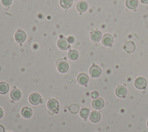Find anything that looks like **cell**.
<instances>
[{"label": "cell", "instance_id": "1", "mask_svg": "<svg viewBox=\"0 0 148 132\" xmlns=\"http://www.w3.org/2000/svg\"><path fill=\"white\" fill-rule=\"evenodd\" d=\"M56 65L58 70L61 73H65L67 72L69 69L68 63L62 58H60L57 61Z\"/></svg>", "mask_w": 148, "mask_h": 132}, {"label": "cell", "instance_id": "2", "mask_svg": "<svg viewBox=\"0 0 148 132\" xmlns=\"http://www.w3.org/2000/svg\"><path fill=\"white\" fill-rule=\"evenodd\" d=\"M57 46L61 50H66L69 47V41H68V39L65 37H62L58 40Z\"/></svg>", "mask_w": 148, "mask_h": 132}, {"label": "cell", "instance_id": "3", "mask_svg": "<svg viewBox=\"0 0 148 132\" xmlns=\"http://www.w3.org/2000/svg\"><path fill=\"white\" fill-rule=\"evenodd\" d=\"M135 86L138 89H143L146 87L147 85L146 80L145 78L140 76L137 78L134 82Z\"/></svg>", "mask_w": 148, "mask_h": 132}, {"label": "cell", "instance_id": "4", "mask_svg": "<svg viewBox=\"0 0 148 132\" xmlns=\"http://www.w3.org/2000/svg\"><path fill=\"white\" fill-rule=\"evenodd\" d=\"M101 68L97 65H92L89 70L90 75L93 78H98L101 74Z\"/></svg>", "mask_w": 148, "mask_h": 132}, {"label": "cell", "instance_id": "5", "mask_svg": "<svg viewBox=\"0 0 148 132\" xmlns=\"http://www.w3.org/2000/svg\"><path fill=\"white\" fill-rule=\"evenodd\" d=\"M41 101V97L37 93H32L29 97V101L32 105H38Z\"/></svg>", "mask_w": 148, "mask_h": 132}, {"label": "cell", "instance_id": "6", "mask_svg": "<svg viewBox=\"0 0 148 132\" xmlns=\"http://www.w3.org/2000/svg\"><path fill=\"white\" fill-rule=\"evenodd\" d=\"M113 42V38L112 35L106 34L103 35L102 38V43L105 46H111Z\"/></svg>", "mask_w": 148, "mask_h": 132}, {"label": "cell", "instance_id": "7", "mask_svg": "<svg viewBox=\"0 0 148 132\" xmlns=\"http://www.w3.org/2000/svg\"><path fill=\"white\" fill-rule=\"evenodd\" d=\"M26 34L25 33L21 30H18L17 31L14 35L15 40L19 43H21L24 42L26 39Z\"/></svg>", "mask_w": 148, "mask_h": 132}, {"label": "cell", "instance_id": "8", "mask_svg": "<svg viewBox=\"0 0 148 132\" xmlns=\"http://www.w3.org/2000/svg\"><path fill=\"white\" fill-rule=\"evenodd\" d=\"M92 106L95 109H100L104 106V101L101 98H97L93 100L92 102Z\"/></svg>", "mask_w": 148, "mask_h": 132}, {"label": "cell", "instance_id": "9", "mask_svg": "<svg viewBox=\"0 0 148 132\" xmlns=\"http://www.w3.org/2000/svg\"><path fill=\"white\" fill-rule=\"evenodd\" d=\"M47 106L48 108L53 111H56L58 109L59 104L58 102L56 99H51L50 100L47 104Z\"/></svg>", "mask_w": 148, "mask_h": 132}, {"label": "cell", "instance_id": "10", "mask_svg": "<svg viewBox=\"0 0 148 132\" xmlns=\"http://www.w3.org/2000/svg\"><path fill=\"white\" fill-rule=\"evenodd\" d=\"M89 78L88 75L85 73L80 74L77 78V80L80 85H86L88 82Z\"/></svg>", "mask_w": 148, "mask_h": 132}, {"label": "cell", "instance_id": "11", "mask_svg": "<svg viewBox=\"0 0 148 132\" xmlns=\"http://www.w3.org/2000/svg\"><path fill=\"white\" fill-rule=\"evenodd\" d=\"M115 93H116V94L117 97H124L126 96L127 93V89L124 86L120 85V86H118L116 88Z\"/></svg>", "mask_w": 148, "mask_h": 132}, {"label": "cell", "instance_id": "12", "mask_svg": "<svg viewBox=\"0 0 148 132\" xmlns=\"http://www.w3.org/2000/svg\"><path fill=\"white\" fill-rule=\"evenodd\" d=\"M124 49L127 53H132L135 49V45L132 41H127L124 45Z\"/></svg>", "mask_w": 148, "mask_h": 132}, {"label": "cell", "instance_id": "13", "mask_svg": "<svg viewBox=\"0 0 148 132\" xmlns=\"http://www.w3.org/2000/svg\"><path fill=\"white\" fill-rule=\"evenodd\" d=\"M102 37V33L98 30H94L90 34V38L94 42H98Z\"/></svg>", "mask_w": 148, "mask_h": 132}, {"label": "cell", "instance_id": "14", "mask_svg": "<svg viewBox=\"0 0 148 132\" xmlns=\"http://www.w3.org/2000/svg\"><path fill=\"white\" fill-rule=\"evenodd\" d=\"M101 119V114L97 111H92L90 115V120L93 123H97Z\"/></svg>", "mask_w": 148, "mask_h": 132}, {"label": "cell", "instance_id": "15", "mask_svg": "<svg viewBox=\"0 0 148 132\" xmlns=\"http://www.w3.org/2000/svg\"><path fill=\"white\" fill-rule=\"evenodd\" d=\"M21 113L23 118L28 119V118H29L30 117H31V116L32 115V111L31 108H29L28 107H24L21 109Z\"/></svg>", "mask_w": 148, "mask_h": 132}, {"label": "cell", "instance_id": "16", "mask_svg": "<svg viewBox=\"0 0 148 132\" xmlns=\"http://www.w3.org/2000/svg\"><path fill=\"white\" fill-rule=\"evenodd\" d=\"M10 98L15 101L20 100L21 97V93L20 90L17 89H14L10 92Z\"/></svg>", "mask_w": 148, "mask_h": 132}, {"label": "cell", "instance_id": "17", "mask_svg": "<svg viewBox=\"0 0 148 132\" xmlns=\"http://www.w3.org/2000/svg\"><path fill=\"white\" fill-rule=\"evenodd\" d=\"M77 10L80 12H84L87 10L88 8V4L84 1H79L76 5Z\"/></svg>", "mask_w": 148, "mask_h": 132}, {"label": "cell", "instance_id": "18", "mask_svg": "<svg viewBox=\"0 0 148 132\" xmlns=\"http://www.w3.org/2000/svg\"><path fill=\"white\" fill-rule=\"evenodd\" d=\"M125 5L130 9H134L138 5V0H126Z\"/></svg>", "mask_w": 148, "mask_h": 132}, {"label": "cell", "instance_id": "19", "mask_svg": "<svg viewBox=\"0 0 148 132\" xmlns=\"http://www.w3.org/2000/svg\"><path fill=\"white\" fill-rule=\"evenodd\" d=\"M9 90L8 84L5 82H0V94H5Z\"/></svg>", "mask_w": 148, "mask_h": 132}, {"label": "cell", "instance_id": "20", "mask_svg": "<svg viewBox=\"0 0 148 132\" xmlns=\"http://www.w3.org/2000/svg\"><path fill=\"white\" fill-rule=\"evenodd\" d=\"M60 2L61 6L63 8L68 9L72 6L73 3V0H60Z\"/></svg>", "mask_w": 148, "mask_h": 132}, {"label": "cell", "instance_id": "21", "mask_svg": "<svg viewBox=\"0 0 148 132\" xmlns=\"http://www.w3.org/2000/svg\"><path fill=\"white\" fill-rule=\"evenodd\" d=\"M79 53L76 50H71L68 53V57L71 60H75L77 59Z\"/></svg>", "mask_w": 148, "mask_h": 132}, {"label": "cell", "instance_id": "22", "mask_svg": "<svg viewBox=\"0 0 148 132\" xmlns=\"http://www.w3.org/2000/svg\"><path fill=\"white\" fill-rule=\"evenodd\" d=\"M90 113V110L87 108H82L80 111V116L83 118L86 119Z\"/></svg>", "mask_w": 148, "mask_h": 132}, {"label": "cell", "instance_id": "23", "mask_svg": "<svg viewBox=\"0 0 148 132\" xmlns=\"http://www.w3.org/2000/svg\"><path fill=\"white\" fill-rule=\"evenodd\" d=\"M79 109V107L76 104H73L69 107V111L72 113H76Z\"/></svg>", "mask_w": 148, "mask_h": 132}, {"label": "cell", "instance_id": "24", "mask_svg": "<svg viewBox=\"0 0 148 132\" xmlns=\"http://www.w3.org/2000/svg\"><path fill=\"white\" fill-rule=\"evenodd\" d=\"M2 5L5 6H9L12 2V0H1Z\"/></svg>", "mask_w": 148, "mask_h": 132}, {"label": "cell", "instance_id": "25", "mask_svg": "<svg viewBox=\"0 0 148 132\" xmlns=\"http://www.w3.org/2000/svg\"><path fill=\"white\" fill-rule=\"evenodd\" d=\"M91 96L93 98H96L98 96V93L96 91H94L91 93Z\"/></svg>", "mask_w": 148, "mask_h": 132}, {"label": "cell", "instance_id": "26", "mask_svg": "<svg viewBox=\"0 0 148 132\" xmlns=\"http://www.w3.org/2000/svg\"><path fill=\"white\" fill-rule=\"evenodd\" d=\"M3 115V111L2 109L1 108H0V119L1 118H2Z\"/></svg>", "mask_w": 148, "mask_h": 132}, {"label": "cell", "instance_id": "27", "mask_svg": "<svg viewBox=\"0 0 148 132\" xmlns=\"http://www.w3.org/2000/svg\"><path fill=\"white\" fill-rule=\"evenodd\" d=\"M0 132H5V129L3 126L0 124Z\"/></svg>", "mask_w": 148, "mask_h": 132}, {"label": "cell", "instance_id": "28", "mask_svg": "<svg viewBox=\"0 0 148 132\" xmlns=\"http://www.w3.org/2000/svg\"><path fill=\"white\" fill-rule=\"evenodd\" d=\"M140 1L143 3H145V4L148 3V0H140Z\"/></svg>", "mask_w": 148, "mask_h": 132}, {"label": "cell", "instance_id": "29", "mask_svg": "<svg viewBox=\"0 0 148 132\" xmlns=\"http://www.w3.org/2000/svg\"><path fill=\"white\" fill-rule=\"evenodd\" d=\"M147 126H148V120H147Z\"/></svg>", "mask_w": 148, "mask_h": 132}, {"label": "cell", "instance_id": "30", "mask_svg": "<svg viewBox=\"0 0 148 132\" xmlns=\"http://www.w3.org/2000/svg\"><path fill=\"white\" fill-rule=\"evenodd\" d=\"M8 132H10V131H8Z\"/></svg>", "mask_w": 148, "mask_h": 132}]
</instances>
